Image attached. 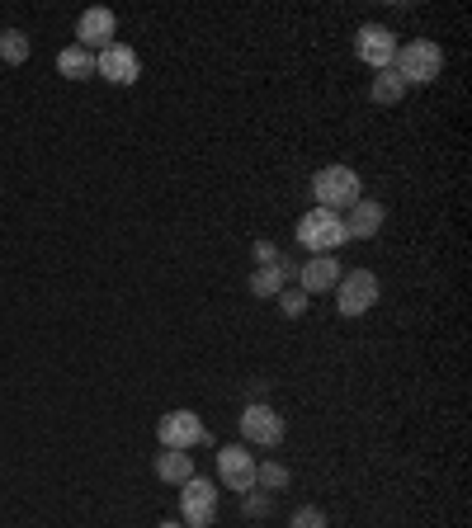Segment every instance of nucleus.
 <instances>
[{
	"label": "nucleus",
	"mask_w": 472,
	"mask_h": 528,
	"mask_svg": "<svg viewBox=\"0 0 472 528\" xmlns=\"http://www.w3.org/2000/svg\"><path fill=\"white\" fill-rule=\"evenodd\" d=\"M279 312H284V316H303L307 312V293H303V288H279Z\"/></svg>",
	"instance_id": "aec40b11"
},
{
	"label": "nucleus",
	"mask_w": 472,
	"mask_h": 528,
	"mask_svg": "<svg viewBox=\"0 0 472 528\" xmlns=\"http://www.w3.org/2000/svg\"><path fill=\"white\" fill-rule=\"evenodd\" d=\"M251 255H255V264H274L279 255H284V250L274 246V241H255V250H251Z\"/></svg>",
	"instance_id": "5701e85b"
},
{
	"label": "nucleus",
	"mask_w": 472,
	"mask_h": 528,
	"mask_svg": "<svg viewBox=\"0 0 472 528\" xmlns=\"http://www.w3.org/2000/svg\"><path fill=\"white\" fill-rule=\"evenodd\" d=\"M156 477L166 481V486H185V481L194 477V458L180 453V448H166V453L156 458Z\"/></svg>",
	"instance_id": "2eb2a0df"
},
{
	"label": "nucleus",
	"mask_w": 472,
	"mask_h": 528,
	"mask_svg": "<svg viewBox=\"0 0 472 528\" xmlns=\"http://www.w3.org/2000/svg\"><path fill=\"white\" fill-rule=\"evenodd\" d=\"M218 477L227 491H255V453L246 444L218 448Z\"/></svg>",
	"instance_id": "9d476101"
},
{
	"label": "nucleus",
	"mask_w": 472,
	"mask_h": 528,
	"mask_svg": "<svg viewBox=\"0 0 472 528\" xmlns=\"http://www.w3.org/2000/svg\"><path fill=\"white\" fill-rule=\"evenodd\" d=\"M312 194H317V208H326V213H350L364 198V180L350 165H321L312 175Z\"/></svg>",
	"instance_id": "f257e3e1"
},
{
	"label": "nucleus",
	"mask_w": 472,
	"mask_h": 528,
	"mask_svg": "<svg viewBox=\"0 0 472 528\" xmlns=\"http://www.w3.org/2000/svg\"><path fill=\"white\" fill-rule=\"evenodd\" d=\"M383 222H388V208L378 198H359L350 213H345V236L350 241H373L383 231Z\"/></svg>",
	"instance_id": "ddd939ff"
},
{
	"label": "nucleus",
	"mask_w": 472,
	"mask_h": 528,
	"mask_svg": "<svg viewBox=\"0 0 472 528\" xmlns=\"http://www.w3.org/2000/svg\"><path fill=\"white\" fill-rule=\"evenodd\" d=\"M402 95H406V81L397 76V71H392V66L373 76V85H369V99H373V104H397Z\"/></svg>",
	"instance_id": "a211bd4d"
},
{
	"label": "nucleus",
	"mask_w": 472,
	"mask_h": 528,
	"mask_svg": "<svg viewBox=\"0 0 472 528\" xmlns=\"http://www.w3.org/2000/svg\"><path fill=\"white\" fill-rule=\"evenodd\" d=\"M340 274H345V264H340L336 255H312L307 264H298V288H303L307 297L312 293H336Z\"/></svg>",
	"instance_id": "9b49d317"
},
{
	"label": "nucleus",
	"mask_w": 472,
	"mask_h": 528,
	"mask_svg": "<svg viewBox=\"0 0 472 528\" xmlns=\"http://www.w3.org/2000/svg\"><path fill=\"white\" fill-rule=\"evenodd\" d=\"M156 439H161V448H180V453H189L194 444H213V439H208V429H203V420L194 411H185V406L161 415Z\"/></svg>",
	"instance_id": "423d86ee"
},
{
	"label": "nucleus",
	"mask_w": 472,
	"mask_h": 528,
	"mask_svg": "<svg viewBox=\"0 0 472 528\" xmlns=\"http://www.w3.org/2000/svg\"><path fill=\"white\" fill-rule=\"evenodd\" d=\"M161 528H180V519H166V524H161Z\"/></svg>",
	"instance_id": "b1692460"
},
{
	"label": "nucleus",
	"mask_w": 472,
	"mask_h": 528,
	"mask_svg": "<svg viewBox=\"0 0 472 528\" xmlns=\"http://www.w3.org/2000/svg\"><path fill=\"white\" fill-rule=\"evenodd\" d=\"M57 71H62L67 81H90V76H95V52H85L81 43H71V48L57 52Z\"/></svg>",
	"instance_id": "4468645a"
},
{
	"label": "nucleus",
	"mask_w": 472,
	"mask_h": 528,
	"mask_svg": "<svg viewBox=\"0 0 472 528\" xmlns=\"http://www.w3.org/2000/svg\"><path fill=\"white\" fill-rule=\"evenodd\" d=\"M241 510L251 514V519H265V514H270V491H260V495L241 491Z\"/></svg>",
	"instance_id": "4be33fe9"
},
{
	"label": "nucleus",
	"mask_w": 472,
	"mask_h": 528,
	"mask_svg": "<svg viewBox=\"0 0 472 528\" xmlns=\"http://www.w3.org/2000/svg\"><path fill=\"white\" fill-rule=\"evenodd\" d=\"M29 52H34V43H29V33H24V29H5V33H0V62L24 66V62H29Z\"/></svg>",
	"instance_id": "f3484780"
},
{
	"label": "nucleus",
	"mask_w": 472,
	"mask_h": 528,
	"mask_svg": "<svg viewBox=\"0 0 472 528\" xmlns=\"http://www.w3.org/2000/svg\"><path fill=\"white\" fill-rule=\"evenodd\" d=\"M241 439L255 448H274L284 444V415L265 406V401H246V411H241Z\"/></svg>",
	"instance_id": "39448f33"
},
{
	"label": "nucleus",
	"mask_w": 472,
	"mask_h": 528,
	"mask_svg": "<svg viewBox=\"0 0 472 528\" xmlns=\"http://www.w3.org/2000/svg\"><path fill=\"white\" fill-rule=\"evenodd\" d=\"M180 519H185V528L213 524V519H218V486L203 477H189L185 486H180Z\"/></svg>",
	"instance_id": "0eeeda50"
},
{
	"label": "nucleus",
	"mask_w": 472,
	"mask_h": 528,
	"mask_svg": "<svg viewBox=\"0 0 472 528\" xmlns=\"http://www.w3.org/2000/svg\"><path fill=\"white\" fill-rule=\"evenodd\" d=\"M255 486H260V491H284L288 486V467L284 462H255Z\"/></svg>",
	"instance_id": "6ab92c4d"
},
{
	"label": "nucleus",
	"mask_w": 472,
	"mask_h": 528,
	"mask_svg": "<svg viewBox=\"0 0 472 528\" xmlns=\"http://www.w3.org/2000/svg\"><path fill=\"white\" fill-rule=\"evenodd\" d=\"M95 76H104L109 85H133L142 76V57L128 43H109L95 52Z\"/></svg>",
	"instance_id": "1a4fd4ad"
},
{
	"label": "nucleus",
	"mask_w": 472,
	"mask_h": 528,
	"mask_svg": "<svg viewBox=\"0 0 472 528\" xmlns=\"http://www.w3.org/2000/svg\"><path fill=\"white\" fill-rule=\"evenodd\" d=\"M378 279H373L369 269H345L340 274V283H336V307H340V316H364L378 302Z\"/></svg>",
	"instance_id": "20e7f679"
},
{
	"label": "nucleus",
	"mask_w": 472,
	"mask_h": 528,
	"mask_svg": "<svg viewBox=\"0 0 472 528\" xmlns=\"http://www.w3.org/2000/svg\"><path fill=\"white\" fill-rule=\"evenodd\" d=\"M279 288H288V274L279 269V260H274V264H255L251 293L255 297H279Z\"/></svg>",
	"instance_id": "dca6fc26"
},
{
	"label": "nucleus",
	"mask_w": 472,
	"mask_h": 528,
	"mask_svg": "<svg viewBox=\"0 0 472 528\" xmlns=\"http://www.w3.org/2000/svg\"><path fill=\"white\" fill-rule=\"evenodd\" d=\"M114 29H118L114 10L95 5V10H85V15L76 19V43H81L85 52H100V48H109V43H114Z\"/></svg>",
	"instance_id": "f8f14e48"
},
{
	"label": "nucleus",
	"mask_w": 472,
	"mask_h": 528,
	"mask_svg": "<svg viewBox=\"0 0 472 528\" xmlns=\"http://www.w3.org/2000/svg\"><path fill=\"white\" fill-rule=\"evenodd\" d=\"M397 33L388 29V24H364V29L354 33V57L364 66H373V71H388L392 57H397Z\"/></svg>",
	"instance_id": "6e6552de"
},
{
	"label": "nucleus",
	"mask_w": 472,
	"mask_h": 528,
	"mask_svg": "<svg viewBox=\"0 0 472 528\" xmlns=\"http://www.w3.org/2000/svg\"><path fill=\"white\" fill-rule=\"evenodd\" d=\"M350 236H345V217L326 213V208H312V213L298 217V246L312 250V255H336Z\"/></svg>",
	"instance_id": "7ed1b4c3"
},
{
	"label": "nucleus",
	"mask_w": 472,
	"mask_h": 528,
	"mask_svg": "<svg viewBox=\"0 0 472 528\" xmlns=\"http://www.w3.org/2000/svg\"><path fill=\"white\" fill-rule=\"evenodd\" d=\"M288 528H331V519H326L317 505H303V510H293V524Z\"/></svg>",
	"instance_id": "412c9836"
},
{
	"label": "nucleus",
	"mask_w": 472,
	"mask_h": 528,
	"mask_svg": "<svg viewBox=\"0 0 472 528\" xmlns=\"http://www.w3.org/2000/svg\"><path fill=\"white\" fill-rule=\"evenodd\" d=\"M392 71H397L406 85H430L435 76H444V48H439V43H430V38H416V43L397 48V57H392Z\"/></svg>",
	"instance_id": "f03ea898"
}]
</instances>
